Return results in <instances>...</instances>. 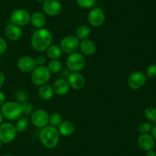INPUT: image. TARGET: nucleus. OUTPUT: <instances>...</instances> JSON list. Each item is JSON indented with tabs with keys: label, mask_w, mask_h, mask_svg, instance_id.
<instances>
[{
	"label": "nucleus",
	"mask_w": 156,
	"mask_h": 156,
	"mask_svg": "<svg viewBox=\"0 0 156 156\" xmlns=\"http://www.w3.org/2000/svg\"><path fill=\"white\" fill-rule=\"evenodd\" d=\"M17 136L15 125L11 122H2L0 125V139L2 143H10Z\"/></svg>",
	"instance_id": "nucleus-6"
},
{
	"label": "nucleus",
	"mask_w": 156,
	"mask_h": 156,
	"mask_svg": "<svg viewBox=\"0 0 156 156\" xmlns=\"http://www.w3.org/2000/svg\"><path fill=\"white\" fill-rule=\"evenodd\" d=\"M146 76L149 78H155L156 77V64H150L146 68Z\"/></svg>",
	"instance_id": "nucleus-32"
},
{
	"label": "nucleus",
	"mask_w": 156,
	"mask_h": 156,
	"mask_svg": "<svg viewBox=\"0 0 156 156\" xmlns=\"http://www.w3.org/2000/svg\"><path fill=\"white\" fill-rule=\"evenodd\" d=\"M35 1H37V2H44L45 1V0H35Z\"/></svg>",
	"instance_id": "nucleus-40"
},
{
	"label": "nucleus",
	"mask_w": 156,
	"mask_h": 156,
	"mask_svg": "<svg viewBox=\"0 0 156 156\" xmlns=\"http://www.w3.org/2000/svg\"><path fill=\"white\" fill-rule=\"evenodd\" d=\"M16 101L19 103H23L27 101V94L24 91V90H18L16 93Z\"/></svg>",
	"instance_id": "nucleus-31"
},
{
	"label": "nucleus",
	"mask_w": 156,
	"mask_h": 156,
	"mask_svg": "<svg viewBox=\"0 0 156 156\" xmlns=\"http://www.w3.org/2000/svg\"><path fill=\"white\" fill-rule=\"evenodd\" d=\"M146 82V76L142 71H134L127 79V84L132 90H139L145 85Z\"/></svg>",
	"instance_id": "nucleus-10"
},
{
	"label": "nucleus",
	"mask_w": 156,
	"mask_h": 156,
	"mask_svg": "<svg viewBox=\"0 0 156 156\" xmlns=\"http://www.w3.org/2000/svg\"><path fill=\"white\" fill-rule=\"evenodd\" d=\"M53 39V34L50 30L44 28H38L31 37V47L35 51L43 52L51 45Z\"/></svg>",
	"instance_id": "nucleus-1"
},
{
	"label": "nucleus",
	"mask_w": 156,
	"mask_h": 156,
	"mask_svg": "<svg viewBox=\"0 0 156 156\" xmlns=\"http://www.w3.org/2000/svg\"><path fill=\"white\" fill-rule=\"evenodd\" d=\"M76 128L73 122L69 120H63L58 126L59 135L62 136H70L74 133Z\"/></svg>",
	"instance_id": "nucleus-19"
},
{
	"label": "nucleus",
	"mask_w": 156,
	"mask_h": 156,
	"mask_svg": "<svg viewBox=\"0 0 156 156\" xmlns=\"http://www.w3.org/2000/svg\"><path fill=\"white\" fill-rule=\"evenodd\" d=\"M62 53L60 47L56 44H51L47 49V58L50 60H58L62 56Z\"/></svg>",
	"instance_id": "nucleus-22"
},
{
	"label": "nucleus",
	"mask_w": 156,
	"mask_h": 156,
	"mask_svg": "<svg viewBox=\"0 0 156 156\" xmlns=\"http://www.w3.org/2000/svg\"><path fill=\"white\" fill-rule=\"evenodd\" d=\"M5 94L2 91L0 90V106H2L5 102Z\"/></svg>",
	"instance_id": "nucleus-36"
},
{
	"label": "nucleus",
	"mask_w": 156,
	"mask_h": 156,
	"mask_svg": "<svg viewBox=\"0 0 156 156\" xmlns=\"http://www.w3.org/2000/svg\"><path fill=\"white\" fill-rule=\"evenodd\" d=\"M3 119H4V116H3L1 110H0V125H1V124L2 123Z\"/></svg>",
	"instance_id": "nucleus-39"
},
{
	"label": "nucleus",
	"mask_w": 156,
	"mask_h": 156,
	"mask_svg": "<svg viewBox=\"0 0 156 156\" xmlns=\"http://www.w3.org/2000/svg\"><path fill=\"white\" fill-rule=\"evenodd\" d=\"M62 63L59 60H51L48 63V65L47 67L50 73H56L60 71L61 69H62Z\"/></svg>",
	"instance_id": "nucleus-25"
},
{
	"label": "nucleus",
	"mask_w": 156,
	"mask_h": 156,
	"mask_svg": "<svg viewBox=\"0 0 156 156\" xmlns=\"http://www.w3.org/2000/svg\"><path fill=\"white\" fill-rule=\"evenodd\" d=\"M0 110L4 118L9 121L18 120L22 115L21 104L17 101H5Z\"/></svg>",
	"instance_id": "nucleus-3"
},
{
	"label": "nucleus",
	"mask_w": 156,
	"mask_h": 156,
	"mask_svg": "<svg viewBox=\"0 0 156 156\" xmlns=\"http://www.w3.org/2000/svg\"><path fill=\"white\" fill-rule=\"evenodd\" d=\"M11 21L12 24L19 26H25L30 22V15L24 9H18L14 10L11 14Z\"/></svg>",
	"instance_id": "nucleus-9"
},
{
	"label": "nucleus",
	"mask_w": 156,
	"mask_h": 156,
	"mask_svg": "<svg viewBox=\"0 0 156 156\" xmlns=\"http://www.w3.org/2000/svg\"><path fill=\"white\" fill-rule=\"evenodd\" d=\"M79 48H80L82 54L87 56H92L96 53L97 47L96 44L93 41L90 39H84L82 40L79 43Z\"/></svg>",
	"instance_id": "nucleus-18"
},
{
	"label": "nucleus",
	"mask_w": 156,
	"mask_h": 156,
	"mask_svg": "<svg viewBox=\"0 0 156 156\" xmlns=\"http://www.w3.org/2000/svg\"><path fill=\"white\" fill-rule=\"evenodd\" d=\"M17 67L23 73H30L33 71L37 67L35 59L31 56H24L21 57L17 61Z\"/></svg>",
	"instance_id": "nucleus-13"
},
{
	"label": "nucleus",
	"mask_w": 156,
	"mask_h": 156,
	"mask_svg": "<svg viewBox=\"0 0 156 156\" xmlns=\"http://www.w3.org/2000/svg\"><path fill=\"white\" fill-rule=\"evenodd\" d=\"M35 62L37 66H44L47 62V58L44 55H39L35 58Z\"/></svg>",
	"instance_id": "nucleus-34"
},
{
	"label": "nucleus",
	"mask_w": 156,
	"mask_h": 156,
	"mask_svg": "<svg viewBox=\"0 0 156 156\" xmlns=\"http://www.w3.org/2000/svg\"><path fill=\"white\" fill-rule=\"evenodd\" d=\"M59 132L58 128L52 125H47L41 128L40 132V140L44 147L47 148H54L57 146L59 141Z\"/></svg>",
	"instance_id": "nucleus-2"
},
{
	"label": "nucleus",
	"mask_w": 156,
	"mask_h": 156,
	"mask_svg": "<svg viewBox=\"0 0 156 156\" xmlns=\"http://www.w3.org/2000/svg\"><path fill=\"white\" fill-rule=\"evenodd\" d=\"M97 0H76L78 6L82 9H91L94 7Z\"/></svg>",
	"instance_id": "nucleus-27"
},
{
	"label": "nucleus",
	"mask_w": 156,
	"mask_h": 156,
	"mask_svg": "<svg viewBox=\"0 0 156 156\" xmlns=\"http://www.w3.org/2000/svg\"><path fill=\"white\" fill-rule=\"evenodd\" d=\"M2 142L1 141V139H0V148L2 147Z\"/></svg>",
	"instance_id": "nucleus-42"
},
{
	"label": "nucleus",
	"mask_w": 156,
	"mask_h": 156,
	"mask_svg": "<svg viewBox=\"0 0 156 156\" xmlns=\"http://www.w3.org/2000/svg\"><path fill=\"white\" fill-rule=\"evenodd\" d=\"M4 35L5 38H7L11 41H18L22 37L23 32L19 26L14 24H8L4 30Z\"/></svg>",
	"instance_id": "nucleus-15"
},
{
	"label": "nucleus",
	"mask_w": 156,
	"mask_h": 156,
	"mask_svg": "<svg viewBox=\"0 0 156 156\" xmlns=\"http://www.w3.org/2000/svg\"><path fill=\"white\" fill-rule=\"evenodd\" d=\"M53 89L54 93L59 95V96H63L66 95L69 91L70 86L67 80L64 78H59L53 82Z\"/></svg>",
	"instance_id": "nucleus-17"
},
{
	"label": "nucleus",
	"mask_w": 156,
	"mask_h": 156,
	"mask_svg": "<svg viewBox=\"0 0 156 156\" xmlns=\"http://www.w3.org/2000/svg\"><path fill=\"white\" fill-rule=\"evenodd\" d=\"M91 35V28L86 24L79 26L76 32V36L79 40L87 39Z\"/></svg>",
	"instance_id": "nucleus-23"
},
{
	"label": "nucleus",
	"mask_w": 156,
	"mask_h": 156,
	"mask_svg": "<svg viewBox=\"0 0 156 156\" xmlns=\"http://www.w3.org/2000/svg\"><path fill=\"white\" fill-rule=\"evenodd\" d=\"M151 132H152V135H151V136H152V138L154 139V140L156 141V125L155 126L152 127V130H151Z\"/></svg>",
	"instance_id": "nucleus-38"
},
{
	"label": "nucleus",
	"mask_w": 156,
	"mask_h": 156,
	"mask_svg": "<svg viewBox=\"0 0 156 156\" xmlns=\"http://www.w3.org/2000/svg\"><path fill=\"white\" fill-rule=\"evenodd\" d=\"M146 156H156V151H154L153 149L147 151H146Z\"/></svg>",
	"instance_id": "nucleus-37"
},
{
	"label": "nucleus",
	"mask_w": 156,
	"mask_h": 156,
	"mask_svg": "<svg viewBox=\"0 0 156 156\" xmlns=\"http://www.w3.org/2000/svg\"><path fill=\"white\" fill-rule=\"evenodd\" d=\"M79 40L76 35H69L64 37L60 41V48L62 52L70 54L77 50L79 47Z\"/></svg>",
	"instance_id": "nucleus-7"
},
{
	"label": "nucleus",
	"mask_w": 156,
	"mask_h": 156,
	"mask_svg": "<svg viewBox=\"0 0 156 156\" xmlns=\"http://www.w3.org/2000/svg\"><path fill=\"white\" fill-rule=\"evenodd\" d=\"M51 73L47 66H37L34 70L31 72V81L34 85L41 86L48 83L50 80Z\"/></svg>",
	"instance_id": "nucleus-4"
},
{
	"label": "nucleus",
	"mask_w": 156,
	"mask_h": 156,
	"mask_svg": "<svg viewBox=\"0 0 156 156\" xmlns=\"http://www.w3.org/2000/svg\"><path fill=\"white\" fill-rule=\"evenodd\" d=\"M8 47V44L5 40L0 37V55L4 54L6 51Z\"/></svg>",
	"instance_id": "nucleus-33"
},
{
	"label": "nucleus",
	"mask_w": 156,
	"mask_h": 156,
	"mask_svg": "<svg viewBox=\"0 0 156 156\" xmlns=\"http://www.w3.org/2000/svg\"><path fill=\"white\" fill-rule=\"evenodd\" d=\"M15 128L18 132H24L28 128L29 120L27 117L21 116L15 123Z\"/></svg>",
	"instance_id": "nucleus-24"
},
{
	"label": "nucleus",
	"mask_w": 156,
	"mask_h": 156,
	"mask_svg": "<svg viewBox=\"0 0 156 156\" xmlns=\"http://www.w3.org/2000/svg\"><path fill=\"white\" fill-rule=\"evenodd\" d=\"M67 81H68L70 87L76 90L83 89L86 84L85 76L79 72H71L69 74Z\"/></svg>",
	"instance_id": "nucleus-14"
},
{
	"label": "nucleus",
	"mask_w": 156,
	"mask_h": 156,
	"mask_svg": "<svg viewBox=\"0 0 156 156\" xmlns=\"http://www.w3.org/2000/svg\"><path fill=\"white\" fill-rule=\"evenodd\" d=\"M2 156H13V155H12V154H4V155H2Z\"/></svg>",
	"instance_id": "nucleus-41"
},
{
	"label": "nucleus",
	"mask_w": 156,
	"mask_h": 156,
	"mask_svg": "<svg viewBox=\"0 0 156 156\" xmlns=\"http://www.w3.org/2000/svg\"><path fill=\"white\" fill-rule=\"evenodd\" d=\"M43 11L49 16H56L62 12V5L59 0H45L43 3Z\"/></svg>",
	"instance_id": "nucleus-12"
},
{
	"label": "nucleus",
	"mask_w": 156,
	"mask_h": 156,
	"mask_svg": "<svg viewBox=\"0 0 156 156\" xmlns=\"http://www.w3.org/2000/svg\"><path fill=\"white\" fill-rule=\"evenodd\" d=\"M54 91L53 87L50 84H44L41 86L38 90V96L43 100H50L53 97Z\"/></svg>",
	"instance_id": "nucleus-20"
},
{
	"label": "nucleus",
	"mask_w": 156,
	"mask_h": 156,
	"mask_svg": "<svg viewBox=\"0 0 156 156\" xmlns=\"http://www.w3.org/2000/svg\"><path fill=\"white\" fill-rule=\"evenodd\" d=\"M105 15L101 8H93L88 14V21L94 27H99L105 22Z\"/></svg>",
	"instance_id": "nucleus-11"
},
{
	"label": "nucleus",
	"mask_w": 156,
	"mask_h": 156,
	"mask_svg": "<svg viewBox=\"0 0 156 156\" xmlns=\"http://www.w3.org/2000/svg\"><path fill=\"white\" fill-rule=\"evenodd\" d=\"M155 142L152 136L149 134H141L137 140L139 147L146 151L153 149L155 145Z\"/></svg>",
	"instance_id": "nucleus-16"
},
{
	"label": "nucleus",
	"mask_w": 156,
	"mask_h": 156,
	"mask_svg": "<svg viewBox=\"0 0 156 156\" xmlns=\"http://www.w3.org/2000/svg\"><path fill=\"white\" fill-rule=\"evenodd\" d=\"M30 22L34 27L37 28H41L46 24V16L41 12H35L30 15Z\"/></svg>",
	"instance_id": "nucleus-21"
},
{
	"label": "nucleus",
	"mask_w": 156,
	"mask_h": 156,
	"mask_svg": "<svg viewBox=\"0 0 156 156\" xmlns=\"http://www.w3.org/2000/svg\"><path fill=\"white\" fill-rule=\"evenodd\" d=\"M145 116L148 120L153 121L155 122L156 121V108L155 107H148L145 110Z\"/></svg>",
	"instance_id": "nucleus-28"
},
{
	"label": "nucleus",
	"mask_w": 156,
	"mask_h": 156,
	"mask_svg": "<svg viewBox=\"0 0 156 156\" xmlns=\"http://www.w3.org/2000/svg\"><path fill=\"white\" fill-rule=\"evenodd\" d=\"M5 80V76L4 73L2 70H0V89L2 87Z\"/></svg>",
	"instance_id": "nucleus-35"
},
{
	"label": "nucleus",
	"mask_w": 156,
	"mask_h": 156,
	"mask_svg": "<svg viewBox=\"0 0 156 156\" xmlns=\"http://www.w3.org/2000/svg\"><path fill=\"white\" fill-rule=\"evenodd\" d=\"M85 65V57L79 52H74L69 54L66 60V66L70 72H79Z\"/></svg>",
	"instance_id": "nucleus-5"
},
{
	"label": "nucleus",
	"mask_w": 156,
	"mask_h": 156,
	"mask_svg": "<svg viewBox=\"0 0 156 156\" xmlns=\"http://www.w3.org/2000/svg\"><path fill=\"white\" fill-rule=\"evenodd\" d=\"M63 121L62 119V116H61L60 113H53L51 115H50V118H49V123L50 125L54 126L57 128L61 122Z\"/></svg>",
	"instance_id": "nucleus-26"
},
{
	"label": "nucleus",
	"mask_w": 156,
	"mask_h": 156,
	"mask_svg": "<svg viewBox=\"0 0 156 156\" xmlns=\"http://www.w3.org/2000/svg\"><path fill=\"white\" fill-rule=\"evenodd\" d=\"M21 110H22V114L30 115L34 112V106L31 102L27 101L21 103Z\"/></svg>",
	"instance_id": "nucleus-29"
},
{
	"label": "nucleus",
	"mask_w": 156,
	"mask_h": 156,
	"mask_svg": "<svg viewBox=\"0 0 156 156\" xmlns=\"http://www.w3.org/2000/svg\"><path fill=\"white\" fill-rule=\"evenodd\" d=\"M50 115L42 109L36 110L30 115V121L35 127L38 128H43L49 124Z\"/></svg>",
	"instance_id": "nucleus-8"
},
{
	"label": "nucleus",
	"mask_w": 156,
	"mask_h": 156,
	"mask_svg": "<svg viewBox=\"0 0 156 156\" xmlns=\"http://www.w3.org/2000/svg\"><path fill=\"white\" fill-rule=\"evenodd\" d=\"M152 126L149 122H145L140 124L138 127V130L141 134H149L152 130Z\"/></svg>",
	"instance_id": "nucleus-30"
}]
</instances>
